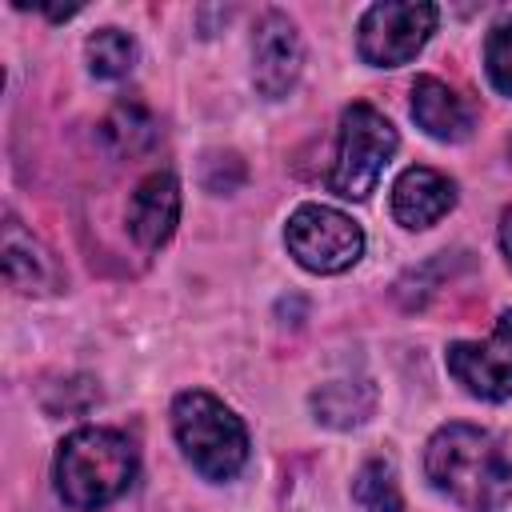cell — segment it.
Listing matches in <instances>:
<instances>
[{"instance_id": "6da1fadb", "label": "cell", "mask_w": 512, "mask_h": 512, "mask_svg": "<svg viewBox=\"0 0 512 512\" xmlns=\"http://www.w3.org/2000/svg\"><path fill=\"white\" fill-rule=\"evenodd\" d=\"M436 492L468 512H496L512 500V436L480 424H444L424 448Z\"/></svg>"}, {"instance_id": "7a4b0ae2", "label": "cell", "mask_w": 512, "mask_h": 512, "mask_svg": "<svg viewBox=\"0 0 512 512\" xmlns=\"http://www.w3.org/2000/svg\"><path fill=\"white\" fill-rule=\"evenodd\" d=\"M56 492L76 512H96L136 480V444L116 428H76L56 448Z\"/></svg>"}, {"instance_id": "3957f363", "label": "cell", "mask_w": 512, "mask_h": 512, "mask_svg": "<svg viewBox=\"0 0 512 512\" xmlns=\"http://www.w3.org/2000/svg\"><path fill=\"white\" fill-rule=\"evenodd\" d=\"M172 432L204 480H232L248 460V432L240 416L212 392H180L172 400Z\"/></svg>"}, {"instance_id": "277c9868", "label": "cell", "mask_w": 512, "mask_h": 512, "mask_svg": "<svg viewBox=\"0 0 512 512\" xmlns=\"http://www.w3.org/2000/svg\"><path fill=\"white\" fill-rule=\"evenodd\" d=\"M396 144H400V136L384 112H376L372 104H348L340 112V140H336L328 188L344 200H364L376 188Z\"/></svg>"}, {"instance_id": "5b68a950", "label": "cell", "mask_w": 512, "mask_h": 512, "mask_svg": "<svg viewBox=\"0 0 512 512\" xmlns=\"http://www.w3.org/2000/svg\"><path fill=\"white\" fill-rule=\"evenodd\" d=\"M284 244L296 256L300 268L320 272V276L344 272V268H352L364 256L360 224L352 216L336 212V208H324V204H300L288 216Z\"/></svg>"}, {"instance_id": "8992f818", "label": "cell", "mask_w": 512, "mask_h": 512, "mask_svg": "<svg viewBox=\"0 0 512 512\" xmlns=\"http://www.w3.org/2000/svg\"><path fill=\"white\" fill-rule=\"evenodd\" d=\"M432 32H436V4L384 0L360 16L356 48L372 68H400L428 44Z\"/></svg>"}, {"instance_id": "52a82bcc", "label": "cell", "mask_w": 512, "mask_h": 512, "mask_svg": "<svg viewBox=\"0 0 512 512\" xmlns=\"http://www.w3.org/2000/svg\"><path fill=\"white\" fill-rule=\"evenodd\" d=\"M452 380L476 400L512 396V312H500L488 340H456L444 352Z\"/></svg>"}, {"instance_id": "ba28073f", "label": "cell", "mask_w": 512, "mask_h": 512, "mask_svg": "<svg viewBox=\"0 0 512 512\" xmlns=\"http://www.w3.org/2000/svg\"><path fill=\"white\" fill-rule=\"evenodd\" d=\"M300 68H304V44H300L296 24L276 8L264 12L256 20V32H252V84H256V92L268 100L288 96L300 80Z\"/></svg>"}, {"instance_id": "9c48e42d", "label": "cell", "mask_w": 512, "mask_h": 512, "mask_svg": "<svg viewBox=\"0 0 512 512\" xmlns=\"http://www.w3.org/2000/svg\"><path fill=\"white\" fill-rule=\"evenodd\" d=\"M180 220V184L172 172H152L136 184L132 200H128V228L136 236V244L144 248H160L168 244V236L176 232Z\"/></svg>"}, {"instance_id": "30bf717a", "label": "cell", "mask_w": 512, "mask_h": 512, "mask_svg": "<svg viewBox=\"0 0 512 512\" xmlns=\"http://www.w3.org/2000/svg\"><path fill=\"white\" fill-rule=\"evenodd\" d=\"M456 204V184L436 168H404L392 184V216L404 228H432Z\"/></svg>"}, {"instance_id": "8fae6325", "label": "cell", "mask_w": 512, "mask_h": 512, "mask_svg": "<svg viewBox=\"0 0 512 512\" xmlns=\"http://www.w3.org/2000/svg\"><path fill=\"white\" fill-rule=\"evenodd\" d=\"M4 280L20 296H44V292H56L60 284V268L52 252L16 216L4 220Z\"/></svg>"}, {"instance_id": "7c38bea8", "label": "cell", "mask_w": 512, "mask_h": 512, "mask_svg": "<svg viewBox=\"0 0 512 512\" xmlns=\"http://www.w3.org/2000/svg\"><path fill=\"white\" fill-rule=\"evenodd\" d=\"M412 116L432 140L444 144H456L472 132V108L436 76H420L412 84Z\"/></svg>"}, {"instance_id": "4fadbf2b", "label": "cell", "mask_w": 512, "mask_h": 512, "mask_svg": "<svg viewBox=\"0 0 512 512\" xmlns=\"http://www.w3.org/2000/svg\"><path fill=\"white\" fill-rule=\"evenodd\" d=\"M376 404V392L372 384L364 380H332L324 388L312 392V412L320 424H332V428H352L360 420H368Z\"/></svg>"}, {"instance_id": "5bb4252c", "label": "cell", "mask_w": 512, "mask_h": 512, "mask_svg": "<svg viewBox=\"0 0 512 512\" xmlns=\"http://www.w3.org/2000/svg\"><path fill=\"white\" fill-rule=\"evenodd\" d=\"M100 140L116 156H136L156 140V120L140 100H120L100 120Z\"/></svg>"}, {"instance_id": "9a60e30c", "label": "cell", "mask_w": 512, "mask_h": 512, "mask_svg": "<svg viewBox=\"0 0 512 512\" xmlns=\"http://www.w3.org/2000/svg\"><path fill=\"white\" fill-rule=\"evenodd\" d=\"M84 52H88V68L96 80H120L136 64V40L120 28H96L88 36Z\"/></svg>"}, {"instance_id": "2e32d148", "label": "cell", "mask_w": 512, "mask_h": 512, "mask_svg": "<svg viewBox=\"0 0 512 512\" xmlns=\"http://www.w3.org/2000/svg\"><path fill=\"white\" fill-rule=\"evenodd\" d=\"M352 500L360 504V512H400V484L388 460H368L356 480H352Z\"/></svg>"}, {"instance_id": "e0dca14e", "label": "cell", "mask_w": 512, "mask_h": 512, "mask_svg": "<svg viewBox=\"0 0 512 512\" xmlns=\"http://www.w3.org/2000/svg\"><path fill=\"white\" fill-rule=\"evenodd\" d=\"M484 68H488V80L496 84V92L512 96V16L492 24L488 44H484Z\"/></svg>"}, {"instance_id": "ac0fdd59", "label": "cell", "mask_w": 512, "mask_h": 512, "mask_svg": "<svg viewBox=\"0 0 512 512\" xmlns=\"http://www.w3.org/2000/svg\"><path fill=\"white\" fill-rule=\"evenodd\" d=\"M500 248L508 256V264H512V208H504V216H500Z\"/></svg>"}, {"instance_id": "d6986e66", "label": "cell", "mask_w": 512, "mask_h": 512, "mask_svg": "<svg viewBox=\"0 0 512 512\" xmlns=\"http://www.w3.org/2000/svg\"><path fill=\"white\" fill-rule=\"evenodd\" d=\"M508 160H512V140H508Z\"/></svg>"}]
</instances>
